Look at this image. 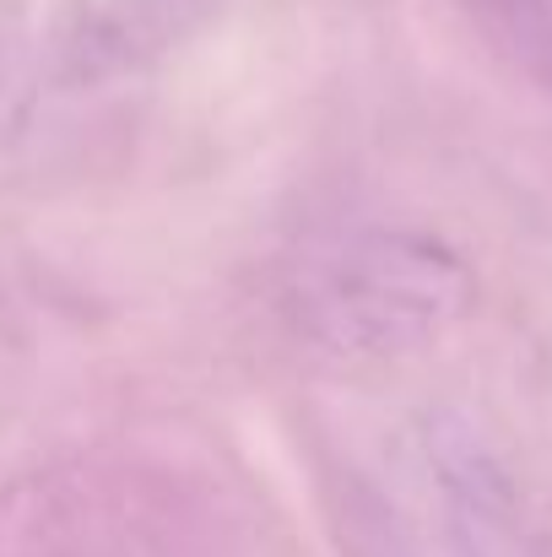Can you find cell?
I'll return each mask as SVG.
<instances>
[{
  "mask_svg": "<svg viewBox=\"0 0 552 557\" xmlns=\"http://www.w3.org/2000/svg\"><path fill=\"white\" fill-rule=\"evenodd\" d=\"M477 298L471 265L406 227H364L320 249L298 276L304 331L347 358H401L444 336Z\"/></svg>",
  "mask_w": 552,
  "mask_h": 557,
  "instance_id": "1",
  "label": "cell"
}]
</instances>
